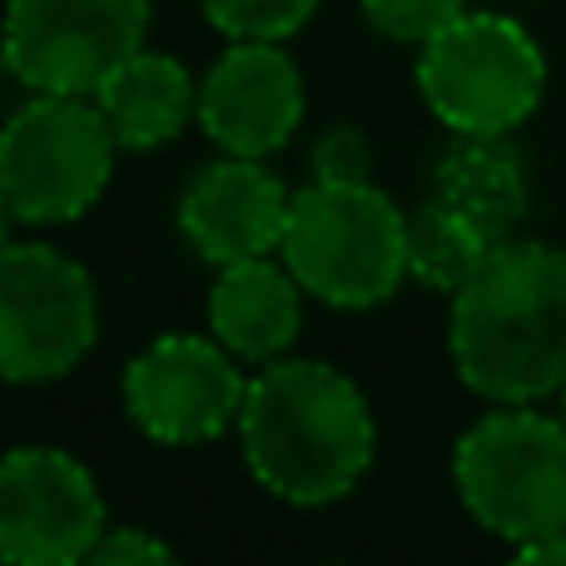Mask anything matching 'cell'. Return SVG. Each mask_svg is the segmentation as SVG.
<instances>
[{
  "mask_svg": "<svg viewBox=\"0 0 566 566\" xmlns=\"http://www.w3.org/2000/svg\"><path fill=\"white\" fill-rule=\"evenodd\" d=\"M373 412L348 373L313 358H274L249 378L239 412L244 462L279 502L328 507L373 462Z\"/></svg>",
  "mask_w": 566,
  "mask_h": 566,
  "instance_id": "obj_2",
  "label": "cell"
},
{
  "mask_svg": "<svg viewBox=\"0 0 566 566\" xmlns=\"http://www.w3.org/2000/svg\"><path fill=\"white\" fill-rule=\"evenodd\" d=\"M303 119V75L279 40H234L199 80V125L224 155L269 159Z\"/></svg>",
  "mask_w": 566,
  "mask_h": 566,
  "instance_id": "obj_11",
  "label": "cell"
},
{
  "mask_svg": "<svg viewBox=\"0 0 566 566\" xmlns=\"http://www.w3.org/2000/svg\"><path fill=\"white\" fill-rule=\"evenodd\" d=\"M298 318L303 283L269 254L224 264L209 289V328L239 363H274L298 338Z\"/></svg>",
  "mask_w": 566,
  "mask_h": 566,
  "instance_id": "obj_13",
  "label": "cell"
},
{
  "mask_svg": "<svg viewBox=\"0 0 566 566\" xmlns=\"http://www.w3.org/2000/svg\"><path fill=\"white\" fill-rule=\"evenodd\" d=\"M557 402H562V422H566V382H562V392H557Z\"/></svg>",
  "mask_w": 566,
  "mask_h": 566,
  "instance_id": "obj_23",
  "label": "cell"
},
{
  "mask_svg": "<svg viewBox=\"0 0 566 566\" xmlns=\"http://www.w3.org/2000/svg\"><path fill=\"white\" fill-rule=\"evenodd\" d=\"M85 562H95V566H139V562H175V552H169L159 537L139 532V527H105Z\"/></svg>",
  "mask_w": 566,
  "mask_h": 566,
  "instance_id": "obj_20",
  "label": "cell"
},
{
  "mask_svg": "<svg viewBox=\"0 0 566 566\" xmlns=\"http://www.w3.org/2000/svg\"><path fill=\"white\" fill-rule=\"evenodd\" d=\"M95 283L55 244H0V382H55L95 348Z\"/></svg>",
  "mask_w": 566,
  "mask_h": 566,
  "instance_id": "obj_7",
  "label": "cell"
},
{
  "mask_svg": "<svg viewBox=\"0 0 566 566\" xmlns=\"http://www.w3.org/2000/svg\"><path fill=\"white\" fill-rule=\"evenodd\" d=\"M373 169V145L363 129L353 125H333L313 139V179H338V185H353V179H368Z\"/></svg>",
  "mask_w": 566,
  "mask_h": 566,
  "instance_id": "obj_19",
  "label": "cell"
},
{
  "mask_svg": "<svg viewBox=\"0 0 566 566\" xmlns=\"http://www.w3.org/2000/svg\"><path fill=\"white\" fill-rule=\"evenodd\" d=\"M95 109L105 115L119 149H159L199 119V85L175 55L139 45L95 85Z\"/></svg>",
  "mask_w": 566,
  "mask_h": 566,
  "instance_id": "obj_14",
  "label": "cell"
},
{
  "mask_svg": "<svg viewBox=\"0 0 566 566\" xmlns=\"http://www.w3.org/2000/svg\"><path fill=\"white\" fill-rule=\"evenodd\" d=\"M205 20L229 40H289L313 20L318 0H199Z\"/></svg>",
  "mask_w": 566,
  "mask_h": 566,
  "instance_id": "obj_17",
  "label": "cell"
},
{
  "mask_svg": "<svg viewBox=\"0 0 566 566\" xmlns=\"http://www.w3.org/2000/svg\"><path fill=\"white\" fill-rule=\"evenodd\" d=\"M99 532H105V502L85 462L60 448L0 452V562H85Z\"/></svg>",
  "mask_w": 566,
  "mask_h": 566,
  "instance_id": "obj_10",
  "label": "cell"
},
{
  "mask_svg": "<svg viewBox=\"0 0 566 566\" xmlns=\"http://www.w3.org/2000/svg\"><path fill=\"white\" fill-rule=\"evenodd\" d=\"M432 195L468 214L492 244L517 239L532 205L522 149L507 135H458V145L432 165Z\"/></svg>",
  "mask_w": 566,
  "mask_h": 566,
  "instance_id": "obj_15",
  "label": "cell"
},
{
  "mask_svg": "<svg viewBox=\"0 0 566 566\" xmlns=\"http://www.w3.org/2000/svg\"><path fill=\"white\" fill-rule=\"evenodd\" d=\"M249 378L219 338L165 333L125 368V412L149 442L195 448L239 428Z\"/></svg>",
  "mask_w": 566,
  "mask_h": 566,
  "instance_id": "obj_9",
  "label": "cell"
},
{
  "mask_svg": "<svg viewBox=\"0 0 566 566\" xmlns=\"http://www.w3.org/2000/svg\"><path fill=\"white\" fill-rule=\"evenodd\" d=\"M293 195L279 175H269L264 159L224 155L199 169L195 185L179 199V234L189 239L199 259L214 269L264 259L283 244Z\"/></svg>",
  "mask_w": 566,
  "mask_h": 566,
  "instance_id": "obj_12",
  "label": "cell"
},
{
  "mask_svg": "<svg viewBox=\"0 0 566 566\" xmlns=\"http://www.w3.org/2000/svg\"><path fill=\"white\" fill-rule=\"evenodd\" d=\"M10 224H15V209H10L6 189H0V244H6V239H10Z\"/></svg>",
  "mask_w": 566,
  "mask_h": 566,
  "instance_id": "obj_22",
  "label": "cell"
},
{
  "mask_svg": "<svg viewBox=\"0 0 566 566\" xmlns=\"http://www.w3.org/2000/svg\"><path fill=\"white\" fill-rule=\"evenodd\" d=\"M279 254L308 298L373 308L408 279V214L373 179H313L293 195Z\"/></svg>",
  "mask_w": 566,
  "mask_h": 566,
  "instance_id": "obj_3",
  "label": "cell"
},
{
  "mask_svg": "<svg viewBox=\"0 0 566 566\" xmlns=\"http://www.w3.org/2000/svg\"><path fill=\"white\" fill-rule=\"evenodd\" d=\"M368 25L388 40H402V45H428L442 25L468 10V0H358Z\"/></svg>",
  "mask_w": 566,
  "mask_h": 566,
  "instance_id": "obj_18",
  "label": "cell"
},
{
  "mask_svg": "<svg viewBox=\"0 0 566 566\" xmlns=\"http://www.w3.org/2000/svg\"><path fill=\"white\" fill-rule=\"evenodd\" d=\"M517 562H542V566H566V532H552V537L522 542Z\"/></svg>",
  "mask_w": 566,
  "mask_h": 566,
  "instance_id": "obj_21",
  "label": "cell"
},
{
  "mask_svg": "<svg viewBox=\"0 0 566 566\" xmlns=\"http://www.w3.org/2000/svg\"><path fill=\"white\" fill-rule=\"evenodd\" d=\"M149 0H6V70L45 95H95V85L145 45Z\"/></svg>",
  "mask_w": 566,
  "mask_h": 566,
  "instance_id": "obj_8",
  "label": "cell"
},
{
  "mask_svg": "<svg viewBox=\"0 0 566 566\" xmlns=\"http://www.w3.org/2000/svg\"><path fill=\"white\" fill-rule=\"evenodd\" d=\"M418 90L452 135H512L537 115L547 60L522 20L462 10L422 45Z\"/></svg>",
  "mask_w": 566,
  "mask_h": 566,
  "instance_id": "obj_5",
  "label": "cell"
},
{
  "mask_svg": "<svg viewBox=\"0 0 566 566\" xmlns=\"http://www.w3.org/2000/svg\"><path fill=\"white\" fill-rule=\"evenodd\" d=\"M115 135L90 95H45L0 125V189L20 224H70L109 189Z\"/></svg>",
  "mask_w": 566,
  "mask_h": 566,
  "instance_id": "obj_6",
  "label": "cell"
},
{
  "mask_svg": "<svg viewBox=\"0 0 566 566\" xmlns=\"http://www.w3.org/2000/svg\"><path fill=\"white\" fill-rule=\"evenodd\" d=\"M448 348L482 402H542L566 382V249L502 239L452 293Z\"/></svg>",
  "mask_w": 566,
  "mask_h": 566,
  "instance_id": "obj_1",
  "label": "cell"
},
{
  "mask_svg": "<svg viewBox=\"0 0 566 566\" xmlns=\"http://www.w3.org/2000/svg\"><path fill=\"white\" fill-rule=\"evenodd\" d=\"M452 482L482 532L537 542L566 532V422L537 402H492L452 448Z\"/></svg>",
  "mask_w": 566,
  "mask_h": 566,
  "instance_id": "obj_4",
  "label": "cell"
},
{
  "mask_svg": "<svg viewBox=\"0 0 566 566\" xmlns=\"http://www.w3.org/2000/svg\"><path fill=\"white\" fill-rule=\"evenodd\" d=\"M0 65H6V50H0Z\"/></svg>",
  "mask_w": 566,
  "mask_h": 566,
  "instance_id": "obj_24",
  "label": "cell"
},
{
  "mask_svg": "<svg viewBox=\"0 0 566 566\" xmlns=\"http://www.w3.org/2000/svg\"><path fill=\"white\" fill-rule=\"evenodd\" d=\"M492 249L497 244L468 214L442 205L438 195H428L418 214H408V279H418L432 293L452 298L462 283L478 274Z\"/></svg>",
  "mask_w": 566,
  "mask_h": 566,
  "instance_id": "obj_16",
  "label": "cell"
}]
</instances>
